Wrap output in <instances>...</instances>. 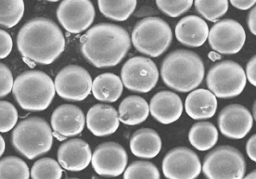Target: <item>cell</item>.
<instances>
[{
    "mask_svg": "<svg viewBox=\"0 0 256 179\" xmlns=\"http://www.w3.org/2000/svg\"><path fill=\"white\" fill-rule=\"evenodd\" d=\"M17 48L26 62L48 65L65 49V38L51 19L36 17L28 20L17 35Z\"/></svg>",
    "mask_w": 256,
    "mask_h": 179,
    "instance_id": "1",
    "label": "cell"
},
{
    "mask_svg": "<svg viewBox=\"0 0 256 179\" xmlns=\"http://www.w3.org/2000/svg\"><path fill=\"white\" fill-rule=\"evenodd\" d=\"M131 44L128 32L113 23H99L80 39L82 56L97 68L113 67L126 56Z\"/></svg>",
    "mask_w": 256,
    "mask_h": 179,
    "instance_id": "2",
    "label": "cell"
},
{
    "mask_svg": "<svg viewBox=\"0 0 256 179\" xmlns=\"http://www.w3.org/2000/svg\"><path fill=\"white\" fill-rule=\"evenodd\" d=\"M160 74L165 85L177 92H190L203 81L205 66L201 57L193 51L177 49L166 55Z\"/></svg>",
    "mask_w": 256,
    "mask_h": 179,
    "instance_id": "3",
    "label": "cell"
},
{
    "mask_svg": "<svg viewBox=\"0 0 256 179\" xmlns=\"http://www.w3.org/2000/svg\"><path fill=\"white\" fill-rule=\"evenodd\" d=\"M18 105L27 111H43L49 107L55 86L51 77L43 71L27 70L19 74L12 87Z\"/></svg>",
    "mask_w": 256,
    "mask_h": 179,
    "instance_id": "4",
    "label": "cell"
},
{
    "mask_svg": "<svg viewBox=\"0 0 256 179\" xmlns=\"http://www.w3.org/2000/svg\"><path fill=\"white\" fill-rule=\"evenodd\" d=\"M52 133L46 120L40 117H29L14 127L11 143L19 154L27 159H34L46 154L51 149Z\"/></svg>",
    "mask_w": 256,
    "mask_h": 179,
    "instance_id": "5",
    "label": "cell"
},
{
    "mask_svg": "<svg viewBox=\"0 0 256 179\" xmlns=\"http://www.w3.org/2000/svg\"><path fill=\"white\" fill-rule=\"evenodd\" d=\"M172 37V30L166 21L159 17H146L135 24L130 39L138 52L158 57L169 48Z\"/></svg>",
    "mask_w": 256,
    "mask_h": 179,
    "instance_id": "6",
    "label": "cell"
},
{
    "mask_svg": "<svg viewBox=\"0 0 256 179\" xmlns=\"http://www.w3.org/2000/svg\"><path fill=\"white\" fill-rule=\"evenodd\" d=\"M202 170L206 179H243L246 162L238 149L222 145L205 156Z\"/></svg>",
    "mask_w": 256,
    "mask_h": 179,
    "instance_id": "7",
    "label": "cell"
},
{
    "mask_svg": "<svg viewBox=\"0 0 256 179\" xmlns=\"http://www.w3.org/2000/svg\"><path fill=\"white\" fill-rule=\"evenodd\" d=\"M244 69L235 61L224 60L214 64L206 76L210 92L218 98H233L242 93L246 86Z\"/></svg>",
    "mask_w": 256,
    "mask_h": 179,
    "instance_id": "8",
    "label": "cell"
},
{
    "mask_svg": "<svg viewBox=\"0 0 256 179\" xmlns=\"http://www.w3.org/2000/svg\"><path fill=\"white\" fill-rule=\"evenodd\" d=\"M159 72L149 58L135 56L128 59L121 68V81L124 87L137 93H148L157 84Z\"/></svg>",
    "mask_w": 256,
    "mask_h": 179,
    "instance_id": "9",
    "label": "cell"
},
{
    "mask_svg": "<svg viewBox=\"0 0 256 179\" xmlns=\"http://www.w3.org/2000/svg\"><path fill=\"white\" fill-rule=\"evenodd\" d=\"M56 93L67 101H82L92 89V78L88 71L79 65L62 68L54 80Z\"/></svg>",
    "mask_w": 256,
    "mask_h": 179,
    "instance_id": "10",
    "label": "cell"
},
{
    "mask_svg": "<svg viewBox=\"0 0 256 179\" xmlns=\"http://www.w3.org/2000/svg\"><path fill=\"white\" fill-rule=\"evenodd\" d=\"M246 33L243 26L233 19H223L216 22L209 30L208 42L210 47L225 55L238 53L244 46Z\"/></svg>",
    "mask_w": 256,
    "mask_h": 179,
    "instance_id": "11",
    "label": "cell"
},
{
    "mask_svg": "<svg viewBox=\"0 0 256 179\" xmlns=\"http://www.w3.org/2000/svg\"><path fill=\"white\" fill-rule=\"evenodd\" d=\"M202 169L198 155L187 147H175L162 160L166 179H196Z\"/></svg>",
    "mask_w": 256,
    "mask_h": 179,
    "instance_id": "12",
    "label": "cell"
},
{
    "mask_svg": "<svg viewBox=\"0 0 256 179\" xmlns=\"http://www.w3.org/2000/svg\"><path fill=\"white\" fill-rule=\"evenodd\" d=\"M56 15L66 31L76 34L91 26L95 18V9L89 0H64L60 2Z\"/></svg>",
    "mask_w": 256,
    "mask_h": 179,
    "instance_id": "13",
    "label": "cell"
},
{
    "mask_svg": "<svg viewBox=\"0 0 256 179\" xmlns=\"http://www.w3.org/2000/svg\"><path fill=\"white\" fill-rule=\"evenodd\" d=\"M128 161L126 150L116 142L98 145L91 157L94 171L101 176L116 177L125 171Z\"/></svg>",
    "mask_w": 256,
    "mask_h": 179,
    "instance_id": "14",
    "label": "cell"
},
{
    "mask_svg": "<svg viewBox=\"0 0 256 179\" xmlns=\"http://www.w3.org/2000/svg\"><path fill=\"white\" fill-rule=\"evenodd\" d=\"M217 122L222 135L229 139H242L251 130L253 117L243 105L230 104L220 111Z\"/></svg>",
    "mask_w": 256,
    "mask_h": 179,
    "instance_id": "15",
    "label": "cell"
},
{
    "mask_svg": "<svg viewBox=\"0 0 256 179\" xmlns=\"http://www.w3.org/2000/svg\"><path fill=\"white\" fill-rule=\"evenodd\" d=\"M84 125L85 116L83 111L73 104L60 105L51 115V127L54 131L52 134L60 141L80 134Z\"/></svg>",
    "mask_w": 256,
    "mask_h": 179,
    "instance_id": "16",
    "label": "cell"
},
{
    "mask_svg": "<svg viewBox=\"0 0 256 179\" xmlns=\"http://www.w3.org/2000/svg\"><path fill=\"white\" fill-rule=\"evenodd\" d=\"M91 149L89 144L79 138L63 142L57 152L58 163L68 171H81L91 162Z\"/></svg>",
    "mask_w": 256,
    "mask_h": 179,
    "instance_id": "17",
    "label": "cell"
},
{
    "mask_svg": "<svg viewBox=\"0 0 256 179\" xmlns=\"http://www.w3.org/2000/svg\"><path fill=\"white\" fill-rule=\"evenodd\" d=\"M149 111L158 122L171 124L182 115L183 103L178 94L169 90H163L157 92L151 98Z\"/></svg>",
    "mask_w": 256,
    "mask_h": 179,
    "instance_id": "18",
    "label": "cell"
},
{
    "mask_svg": "<svg viewBox=\"0 0 256 179\" xmlns=\"http://www.w3.org/2000/svg\"><path fill=\"white\" fill-rule=\"evenodd\" d=\"M118 112L108 104H95L87 112L86 126L95 136H108L119 127Z\"/></svg>",
    "mask_w": 256,
    "mask_h": 179,
    "instance_id": "19",
    "label": "cell"
},
{
    "mask_svg": "<svg viewBox=\"0 0 256 179\" xmlns=\"http://www.w3.org/2000/svg\"><path fill=\"white\" fill-rule=\"evenodd\" d=\"M209 28L201 17L197 15H187L180 19L175 27L176 39L187 47H200L208 39Z\"/></svg>",
    "mask_w": 256,
    "mask_h": 179,
    "instance_id": "20",
    "label": "cell"
},
{
    "mask_svg": "<svg viewBox=\"0 0 256 179\" xmlns=\"http://www.w3.org/2000/svg\"><path fill=\"white\" fill-rule=\"evenodd\" d=\"M185 111L194 120L209 119L217 109L215 95L207 89H195L185 99Z\"/></svg>",
    "mask_w": 256,
    "mask_h": 179,
    "instance_id": "21",
    "label": "cell"
},
{
    "mask_svg": "<svg viewBox=\"0 0 256 179\" xmlns=\"http://www.w3.org/2000/svg\"><path fill=\"white\" fill-rule=\"evenodd\" d=\"M162 142L159 134L151 128H141L136 130L129 141L132 154L143 159L156 157L161 150Z\"/></svg>",
    "mask_w": 256,
    "mask_h": 179,
    "instance_id": "22",
    "label": "cell"
},
{
    "mask_svg": "<svg viewBox=\"0 0 256 179\" xmlns=\"http://www.w3.org/2000/svg\"><path fill=\"white\" fill-rule=\"evenodd\" d=\"M147 101L138 96L130 95L122 100L118 108V117L125 125H138L144 122L149 115Z\"/></svg>",
    "mask_w": 256,
    "mask_h": 179,
    "instance_id": "23",
    "label": "cell"
},
{
    "mask_svg": "<svg viewBox=\"0 0 256 179\" xmlns=\"http://www.w3.org/2000/svg\"><path fill=\"white\" fill-rule=\"evenodd\" d=\"M92 94L95 99L102 102H115L123 91L121 78L113 73H102L92 81Z\"/></svg>",
    "mask_w": 256,
    "mask_h": 179,
    "instance_id": "24",
    "label": "cell"
},
{
    "mask_svg": "<svg viewBox=\"0 0 256 179\" xmlns=\"http://www.w3.org/2000/svg\"><path fill=\"white\" fill-rule=\"evenodd\" d=\"M188 139L194 148L199 151H206L217 143L218 131L211 122H197L190 128Z\"/></svg>",
    "mask_w": 256,
    "mask_h": 179,
    "instance_id": "25",
    "label": "cell"
},
{
    "mask_svg": "<svg viewBox=\"0 0 256 179\" xmlns=\"http://www.w3.org/2000/svg\"><path fill=\"white\" fill-rule=\"evenodd\" d=\"M135 0H99L98 8L102 15L113 21H125L136 8Z\"/></svg>",
    "mask_w": 256,
    "mask_h": 179,
    "instance_id": "26",
    "label": "cell"
},
{
    "mask_svg": "<svg viewBox=\"0 0 256 179\" xmlns=\"http://www.w3.org/2000/svg\"><path fill=\"white\" fill-rule=\"evenodd\" d=\"M29 168L19 157L7 156L0 159V179H29Z\"/></svg>",
    "mask_w": 256,
    "mask_h": 179,
    "instance_id": "27",
    "label": "cell"
},
{
    "mask_svg": "<svg viewBox=\"0 0 256 179\" xmlns=\"http://www.w3.org/2000/svg\"><path fill=\"white\" fill-rule=\"evenodd\" d=\"M25 5L22 0H0V26L11 28L22 18Z\"/></svg>",
    "mask_w": 256,
    "mask_h": 179,
    "instance_id": "28",
    "label": "cell"
},
{
    "mask_svg": "<svg viewBox=\"0 0 256 179\" xmlns=\"http://www.w3.org/2000/svg\"><path fill=\"white\" fill-rule=\"evenodd\" d=\"M30 175L32 179H61L62 169L56 160L44 157L32 165Z\"/></svg>",
    "mask_w": 256,
    "mask_h": 179,
    "instance_id": "29",
    "label": "cell"
},
{
    "mask_svg": "<svg viewBox=\"0 0 256 179\" xmlns=\"http://www.w3.org/2000/svg\"><path fill=\"white\" fill-rule=\"evenodd\" d=\"M196 11L204 19L215 22L219 20L228 11L227 0H196L193 2Z\"/></svg>",
    "mask_w": 256,
    "mask_h": 179,
    "instance_id": "30",
    "label": "cell"
},
{
    "mask_svg": "<svg viewBox=\"0 0 256 179\" xmlns=\"http://www.w3.org/2000/svg\"><path fill=\"white\" fill-rule=\"evenodd\" d=\"M123 179H160V173L154 163L139 160L126 168Z\"/></svg>",
    "mask_w": 256,
    "mask_h": 179,
    "instance_id": "31",
    "label": "cell"
},
{
    "mask_svg": "<svg viewBox=\"0 0 256 179\" xmlns=\"http://www.w3.org/2000/svg\"><path fill=\"white\" fill-rule=\"evenodd\" d=\"M191 0H156L158 9L169 17H178L192 7Z\"/></svg>",
    "mask_w": 256,
    "mask_h": 179,
    "instance_id": "32",
    "label": "cell"
},
{
    "mask_svg": "<svg viewBox=\"0 0 256 179\" xmlns=\"http://www.w3.org/2000/svg\"><path fill=\"white\" fill-rule=\"evenodd\" d=\"M18 112L15 106L8 101H0V132L5 133L16 126Z\"/></svg>",
    "mask_w": 256,
    "mask_h": 179,
    "instance_id": "33",
    "label": "cell"
},
{
    "mask_svg": "<svg viewBox=\"0 0 256 179\" xmlns=\"http://www.w3.org/2000/svg\"><path fill=\"white\" fill-rule=\"evenodd\" d=\"M13 76L10 69L3 63H0V98L8 95L12 91Z\"/></svg>",
    "mask_w": 256,
    "mask_h": 179,
    "instance_id": "34",
    "label": "cell"
},
{
    "mask_svg": "<svg viewBox=\"0 0 256 179\" xmlns=\"http://www.w3.org/2000/svg\"><path fill=\"white\" fill-rule=\"evenodd\" d=\"M12 45L13 42L10 34L7 31L0 29V59L6 58L10 54Z\"/></svg>",
    "mask_w": 256,
    "mask_h": 179,
    "instance_id": "35",
    "label": "cell"
},
{
    "mask_svg": "<svg viewBox=\"0 0 256 179\" xmlns=\"http://www.w3.org/2000/svg\"><path fill=\"white\" fill-rule=\"evenodd\" d=\"M246 78L248 81L256 87V54L249 59L246 65Z\"/></svg>",
    "mask_w": 256,
    "mask_h": 179,
    "instance_id": "36",
    "label": "cell"
},
{
    "mask_svg": "<svg viewBox=\"0 0 256 179\" xmlns=\"http://www.w3.org/2000/svg\"><path fill=\"white\" fill-rule=\"evenodd\" d=\"M246 153L248 157L256 162V134H253L246 143Z\"/></svg>",
    "mask_w": 256,
    "mask_h": 179,
    "instance_id": "37",
    "label": "cell"
},
{
    "mask_svg": "<svg viewBox=\"0 0 256 179\" xmlns=\"http://www.w3.org/2000/svg\"><path fill=\"white\" fill-rule=\"evenodd\" d=\"M247 26L250 32L256 36V5L252 7L247 15Z\"/></svg>",
    "mask_w": 256,
    "mask_h": 179,
    "instance_id": "38",
    "label": "cell"
},
{
    "mask_svg": "<svg viewBox=\"0 0 256 179\" xmlns=\"http://www.w3.org/2000/svg\"><path fill=\"white\" fill-rule=\"evenodd\" d=\"M230 3L237 9L247 10L256 4L255 0H231Z\"/></svg>",
    "mask_w": 256,
    "mask_h": 179,
    "instance_id": "39",
    "label": "cell"
},
{
    "mask_svg": "<svg viewBox=\"0 0 256 179\" xmlns=\"http://www.w3.org/2000/svg\"><path fill=\"white\" fill-rule=\"evenodd\" d=\"M4 150H5V141H4V138L0 135V157L4 153Z\"/></svg>",
    "mask_w": 256,
    "mask_h": 179,
    "instance_id": "40",
    "label": "cell"
},
{
    "mask_svg": "<svg viewBox=\"0 0 256 179\" xmlns=\"http://www.w3.org/2000/svg\"><path fill=\"white\" fill-rule=\"evenodd\" d=\"M243 179H256V169L247 174Z\"/></svg>",
    "mask_w": 256,
    "mask_h": 179,
    "instance_id": "41",
    "label": "cell"
},
{
    "mask_svg": "<svg viewBox=\"0 0 256 179\" xmlns=\"http://www.w3.org/2000/svg\"><path fill=\"white\" fill-rule=\"evenodd\" d=\"M252 117H253V118H254V120L256 121V100L254 101L253 108H252Z\"/></svg>",
    "mask_w": 256,
    "mask_h": 179,
    "instance_id": "42",
    "label": "cell"
},
{
    "mask_svg": "<svg viewBox=\"0 0 256 179\" xmlns=\"http://www.w3.org/2000/svg\"><path fill=\"white\" fill-rule=\"evenodd\" d=\"M215 54H216L215 52H210L209 57H210V58H216V59H217V58H220V56H219V55H217V56H216Z\"/></svg>",
    "mask_w": 256,
    "mask_h": 179,
    "instance_id": "43",
    "label": "cell"
},
{
    "mask_svg": "<svg viewBox=\"0 0 256 179\" xmlns=\"http://www.w3.org/2000/svg\"><path fill=\"white\" fill-rule=\"evenodd\" d=\"M69 179H78V178H69Z\"/></svg>",
    "mask_w": 256,
    "mask_h": 179,
    "instance_id": "44",
    "label": "cell"
}]
</instances>
